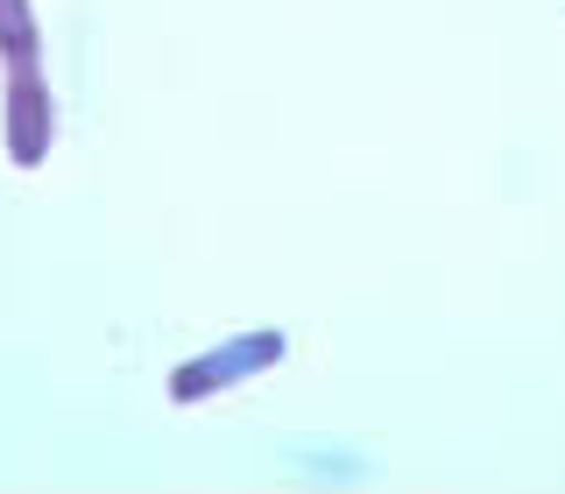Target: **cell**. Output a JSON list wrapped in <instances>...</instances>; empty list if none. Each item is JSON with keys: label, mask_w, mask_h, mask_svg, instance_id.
Wrapping results in <instances>:
<instances>
[{"label": "cell", "mask_w": 565, "mask_h": 494, "mask_svg": "<svg viewBox=\"0 0 565 494\" xmlns=\"http://www.w3.org/2000/svg\"><path fill=\"white\" fill-rule=\"evenodd\" d=\"M282 353H290L282 332H241V340H226V346H212V353H199V361L177 367V375H170V402H205V396H220V388L262 375V367H276Z\"/></svg>", "instance_id": "obj_1"}, {"label": "cell", "mask_w": 565, "mask_h": 494, "mask_svg": "<svg viewBox=\"0 0 565 494\" xmlns=\"http://www.w3.org/2000/svg\"><path fill=\"white\" fill-rule=\"evenodd\" d=\"M0 128H8V155L22 170H35L50 155V128H57V114H50V85H43V71H35V64L8 71V106H0Z\"/></svg>", "instance_id": "obj_2"}, {"label": "cell", "mask_w": 565, "mask_h": 494, "mask_svg": "<svg viewBox=\"0 0 565 494\" xmlns=\"http://www.w3.org/2000/svg\"><path fill=\"white\" fill-rule=\"evenodd\" d=\"M35 14H29V0H0V57H8V71H22L35 64Z\"/></svg>", "instance_id": "obj_3"}]
</instances>
